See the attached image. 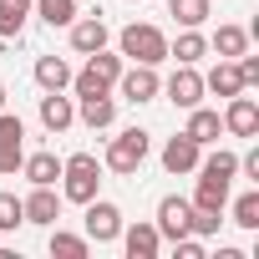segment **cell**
<instances>
[{
    "label": "cell",
    "instance_id": "6da1fadb",
    "mask_svg": "<svg viewBox=\"0 0 259 259\" xmlns=\"http://www.w3.org/2000/svg\"><path fill=\"white\" fill-rule=\"evenodd\" d=\"M117 56L138 61V66H163L168 61V36L158 26H148V21H133V26H122V36H117Z\"/></svg>",
    "mask_w": 259,
    "mask_h": 259
},
{
    "label": "cell",
    "instance_id": "7a4b0ae2",
    "mask_svg": "<svg viewBox=\"0 0 259 259\" xmlns=\"http://www.w3.org/2000/svg\"><path fill=\"white\" fill-rule=\"evenodd\" d=\"M97 188H102V163L92 153L61 158V203H92Z\"/></svg>",
    "mask_w": 259,
    "mask_h": 259
},
{
    "label": "cell",
    "instance_id": "3957f363",
    "mask_svg": "<svg viewBox=\"0 0 259 259\" xmlns=\"http://www.w3.org/2000/svg\"><path fill=\"white\" fill-rule=\"evenodd\" d=\"M148 153H153V138L143 133V127H127V133H117V138L107 143V158H102V168H112L117 178H133V173L148 163Z\"/></svg>",
    "mask_w": 259,
    "mask_h": 259
},
{
    "label": "cell",
    "instance_id": "277c9868",
    "mask_svg": "<svg viewBox=\"0 0 259 259\" xmlns=\"http://www.w3.org/2000/svg\"><path fill=\"white\" fill-rule=\"evenodd\" d=\"M117 92H122V102H133V107H143V102H153L158 92H163V76H158V66H122V76H117Z\"/></svg>",
    "mask_w": 259,
    "mask_h": 259
},
{
    "label": "cell",
    "instance_id": "5b68a950",
    "mask_svg": "<svg viewBox=\"0 0 259 259\" xmlns=\"http://www.w3.org/2000/svg\"><path fill=\"white\" fill-rule=\"evenodd\" d=\"M87 208V239L92 244H117V234H122V208L117 203H107V198H92V203H81Z\"/></svg>",
    "mask_w": 259,
    "mask_h": 259
},
{
    "label": "cell",
    "instance_id": "8992f818",
    "mask_svg": "<svg viewBox=\"0 0 259 259\" xmlns=\"http://www.w3.org/2000/svg\"><path fill=\"white\" fill-rule=\"evenodd\" d=\"M21 213H26V224L51 229V224L61 219V193H56V183H31V198H21Z\"/></svg>",
    "mask_w": 259,
    "mask_h": 259
},
{
    "label": "cell",
    "instance_id": "52a82bcc",
    "mask_svg": "<svg viewBox=\"0 0 259 259\" xmlns=\"http://www.w3.org/2000/svg\"><path fill=\"white\" fill-rule=\"evenodd\" d=\"M219 117H224V133H229V138H259V102H254L249 92L229 97V107H224Z\"/></svg>",
    "mask_w": 259,
    "mask_h": 259
},
{
    "label": "cell",
    "instance_id": "ba28073f",
    "mask_svg": "<svg viewBox=\"0 0 259 259\" xmlns=\"http://www.w3.org/2000/svg\"><path fill=\"white\" fill-rule=\"evenodd\" d=\"M158 234H163V244H173V239H183L188 234V224H193V203L183 198V193H168L163 203H158Z\"/></svg>",
    "mask_w": 259,
    "mask_h": 259
},
{
    "label": "cell",
    "instance_id": "9c48e42d",
    "mask_svg": "<svg viewBox=\"0 0 259 259\" xmlns=\"http://www.w3.org/2000/svg\"><path fill=\"white\" fill-rule=\"evenodd\" d=\"M66 31H71V51H76V56H92V51H102V46L112 41V31H107L102 11H92V16H76Z\"/></svg>",
    "mask_w": 259,
    "mask_h": 259
},
{
    "label": "cell",
    "instance_id": "30bf717a",
    "mask_svg": "<svg viewBox=\"0 0 259 259\" xmlns=\"http://www.w3.org/2000/svg\"><path fill=\"white\" fill-rule=\"evenodd\" d=\"M158 158H163V173H173V178H183V173H193V168H198V158H203V148H198V143H193L188 133H173V138L163 143V153H158Z\"/></svg>",
    "mask_w": 259,
    "mask_h": 259
},
{
    "label": "cell",
    "instance_id": "8fae6325",
    "mask_svg": "<svg viewBox=\"0 0 259 259\" xmlns=\"http://www.w3.org/2000/svg\"><path fill=\"white\" fill-rule=\"evenodd\" d=\"M122 249H127V259H158V249H163V234H158V224H148V219H138V224H122Z\"/></svg>",
    "mask_w": 259,
    "mask_h": 259
},
{
    "label": "cell",
    "instance_id": "7c38bea8",
    "mask_svg": "<svg viewBox=\"0 0 259 259\" xmlns=\"http://www.w3.org/2000/svg\"><path fill=\"white\" fill-rule=\"evenodd\" d=\"M163 92H168V102H173V107H183V112H188V107H198V102H203V71H198V66H178V71L163 81Z\"/></svg>",
    "mask_w": 259,
    "mask_h": 259
},
{
    "label": "cell",
    "instance_id": "4fadbf2b",
    "mask_svg": "<svg viewBox=\"0 0 259 259\" xmlns=\"http://www.w3.org/2000/svg\"><path fill=\"white\" fill-rule=\"evenodd\" d=\"M36 117H41V127L56 138V133H66V127L76 122V102L71 97H61V92H46L41 97V107H36Z\"/></svg>",
    "mask_w": 259,
    "mask_h": 259
},
{
    "label": "cell",
    "instance_id": "5bb4252c",
    "mask_svg": "<svg viewBox=\"0 0 259 259\" xmlns=\"http://www.w3.org/2000/svg\"><path fill=\"white\" fill-rule=\"evenodd\" d=\"M183 133H188L198 148H213V143L224 138V117H219L213 107H203V102H198V107H188V127H183Z\"/></svg>",
    "mask_w": 259,
    "mask_h": 259
},
{
    "label": "cell",
    "instance_id": "9a60e30c",
    "mask_svg": "<svg viewBox=\"0 0 259 259\" xmlns=\"http://www.w3.org/2000/svg\"><path fill=\"white\" fill-rule=\"evenodd\" d=\"M168 56H173L178 66H198V61L208 56V36H203L198 26H183L178 41H168Z\"/></svg>",
    "mask_w": 259,
    "mask_h": 259
},
{
    "label": "cell",
    "instance_id": "2e32d148",
    "mask_svg": "<svg viewBox=\"0 0 259 259\" xmlns=\"http://www.w3.org/2000/svg\"><path fill=\"white\" fill-rule=\"evenodd\" d=\"M81 107H76V117L92 127V133H107V127L117 122V97L107 92V97H76Z\"/></svg>",
    "mask_w": 259,
    "mask_h": 259
},
{
    "label": "cell",
    "instance_id": "e0dca14e",
    "mask_svg": "<svg viewBox=\"0 0 259 259\" xmlns=\"http://www.w3.org/2000/svg\"><path fill=\"white\" fill-rule=\"evenodd\" d=\"M203 92H213V97H224V102H229V97H239V92H249V87H244V76H239V61H224V56H219V66L203 76Z\"/></svg>",
    "mask_w": 259,
    "mask_h": 259
},
{
    "label": "cell",
    "instance_id": "ac0fdd59",
    "mask_svg": "<svg viewBox=\"0 0 259 259\" xmlns=\"http://www.w3.org/2000/svg\"><path fill=\"white\" fill-rule=\"evenodd\" d=\"M31 76H36V87H41V92H66V87H71V66H66L61 56H41Z\"/></svg>",
    "mask_w": 259,
    "mask_h": 259
},
{
    "label": "cell",
    "instance_id": "d6986e66",
    "mask_svg": "<svg viewBox=\"0 0 259 259\" xmlns=\"http://www.w3.org/2000/svg\"><path fill=\"white\" fill-rule=\"evenodd\" d=\"M193 173H198V178H219V183H234V178H239V153L219 148V153L198 158V168H193Z\"/></svg>",
    "mask_w": 259,
    "mask_h": 259
},
{
    "label": "cell",
    "instance_id": "ffe728a7",
    "mask_svg": "<svg viewBox=\"0 0 259 259\" xmlns=\"http://www.w3.org/2000/svg\"><path fill=\"white\" fill-rule=\"evenodd\" d=\"M208 51H219L224 61H234V56L249 51V31H244V26H219V31L208 36Z\"/></svg>",
    "mask_w": 259,
    "mask_h": 259
},
{
    "label": "cell",
    "instance_id": "44dd1931",
    "mask_svg": "<svg viewBox=\"0 0 259 259\" xmlns=\"http://www.w3.org/2000/svg\"><path fill=\"white\" fill-rule=\"evenodd\" d=\"M21 178H31V183H56V178H61V158H56L51 148H46V153H26Z\"/></svg>",
    "mask_w": 259,
    "mask_h": 259
},
{
    "label": "cell",
    "instance_id": "7402d4cb",
    "mask_svg": "<svg viewBox=\"0 0 259 259\" xmlns=\"http://www.w3.org/2000/svg\"><path fill=\"white\" fill-rule=\"evenodd\" d=\"M26 21H31V0H0V41L21 36Z\"/></svg>",
    "mask_w": 259,
    "mask_h": 259
},
{
    "label": "cell",
    "instance_id": "603a6c76",
    "mask_svg": "<svg viewBox=\"0 0 259 259\" xmlns=\"http://www.w3.org/2000/svg\"><path fill=\"white\" fill-rule=\"evenodd\" d=\"M188 203H193V208H213V213H224V208H229V183H219V178H198V188H193Z\"/></svg>",
    "mask_w": 259,
    "mask_h": 259
},
{
    "label": "cell",
    "instance_id": "cb8c5ba5",
    "mask_svg": "<svg viewBox=\"0 0 259 259\" xmlns=\"http://www.w3.org/2000/svg\"><path fill=\"white\" fill-rule=\"evenodd\" d=\"M122 66H127V61H122L117 51H107V46L87 56V71H92L97 81H107V87H117V76H122Z\"/></svg>",
    "mask_w": 259,
    "mask_h": 259
},
{
    "label": "cell",
    "instance_id": "d4e9b609",
    "mask_svg": "<svg viewBox=\"0 0 259 259\" xmlns=\"http://www.w3.org/2000/svg\"><path fill=\"white\" fill-rule=\"evenodd\" d=\"M51 254H61V259H87V254H92V239H87V234H66V229L51 224Z\"/></svg>",
    "mask_w": 259,
    "mask_h": 259
},
{
    "label": "cell",
    "instance_id": "484cf974",
    "mask_svg": "<svg viewBox=\"0 0 259 259\" xmlns=\"http://www.w3.org/2000/svg\"><path fill=\"white\" fill-rule=\"evenodd\" d=\"M31 6H36V16L56 31V26H71L81 11H76V0H31Z\"/></svg>",
    "mask_w": 259,
    "mask_h": 259
},
{
    "label": "cell",
    "instance_id": "4316f807",
    "mask_svg": "<svg viewBox=\"0 0 259 259\" xmlns=\"http://www.w3.org/2000/svg\"><path fill=\"white\" fill-rule=\"evenodd\" d=\"M229 213H234L229 224H239V229H249V234H254V229H259V188L239 193V198L229 203Z\"/></svg>",
    "mask_w": 259,
    "mask_h": 259
},
{
    "label": "cell",
    "instance_id": "83f0119b",
    "mask_svg": "<svg viewBox=\"0 0 259 259\" xmlns=\"http://www.w3.org/2000/svg\"><path fill=\"white\" fill-rule=\"evenodd\" d=\"M168 16L178 26H203L213 16V6H208V0H168Z\"/></svg>",
    "mask_w": 259,
    "mask_h": 259
},
{
    "label": "cell",
    "instance_id": "f1b7e54d",
    "mask_svg": "<svg viewBox=\"0 0 259 259\" xmlns=\"http://www.w3.org/2000/svg\"><path fill=\"white\" fill-rule=\"evenodd\" d=\"M26 224V213H21V198L16 193H0V234H16Z\"/></svg>",
    "mask_w": 259,
    "mask_h": 259
},
{
    "label": "cell",
    "instance_id": "f546056e",
    "mask_svg": "<svg viewBox=\"0 0 259 259\" xmlns=\"http://www.w3.org/2000/svg\"><path fill=\"white\" fill-rule=\"evenodd\" d=\"M21 163H26V143H0V178L21 173Z\"/></svg>",
    "mask_w": 259,
    "mask_h": 259
},
{
    "label": "cell",
    "instance_id": "4dcf8cb0",
    "mask_svg": "<svg viewBox=\"0 0 259 259\" xmlns=\"http://www.w3.org/2000/svg\"><path fill=\"white\" fill-rule=\"evenodd\" d=\"M0 143H26V122L0 107Z\"/></svg>",
    "mask_w": 259,
    "mask_h": 259
},
{
    "label": "cell",
    "instance_id": "1f68e13d",
    "mask_svg": "<svg viewBox=\"0 0 259 259\" xmlns=\"http://www.w3.org/2000/svg\"><path fill=\"white\" fill-rule=\"evenodd\" d=\"M239 173H249V178L259 183V148H249V153L239 158Z\"/></svg>",
    "mask_w": 259,
    "mask_h": 259
},
{
    "label": "cell",
    "instance_id": "d6a6232c",
    "mask_svg": "<svg viewBox=\"0 0 259 259\" xmlns=\"http://www.w3.org/2000/svg\"><path fill=\"white\" fill-rule=\"evenodd\" d=\"M0 107H6V81H0Z\"/></svg>",
    "mask_w": 259,
    "mask_h": 259
}]
</instances>
